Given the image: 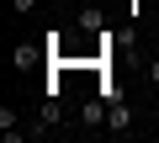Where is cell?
Masks as SVG:
<instances>
[{
	"instance_id": "obj_3",
	"label": "cell",
	"mask_w": 159,
	"mask_h": 143,
	"mask_svg": "<svg viewBox=\"0 0 159 143\" xmlns=\"http://www.w3.org/2000/svg\"><path fill=\"white\" fill-rule=\"evenodd\" d=\"M80 122H85V127H106V101H101V96L85 101V106H80Z\"/></svg>"
},
{
	"instance_id": "obj_7",
	"label": "cell",
	"mask_w": 159,
	"mask_h": 143,
	"mask_svg": "<svg viewBox=\"0 0 159 143\" xmlns=\"http://www.w3.org/2000/svg\"><path fill=\"white\" fill-rule=\"evenodd\" d=\"M148 85H159V58H148Z\"/></svg>"
},
{
	"instance_id": "obj_1",
	"label": "cell",
	"mask_w": 159,
	"mask_h": 143,
	"mask_svg": "<svg viewBox=\"0 0 159 143\" xmlns=\"http://www.w3.org/2000/svg\"><path fill=\"white\" fill-rule=\"evenodd\" d=\"M37 58H43V48H37V42H16V48H11V69H32Z\"/></svg>"
},
{
	"instance_id": "obj_2",
	"label": "cell",
	"mask_w": 159,
	"mask_h": 143,
	"mask_svg": "<svg viewBox=\"0 0 159 143\" xmlns=\"http://www.w3.org/2000/svg\"><path fill=\"white\" fill-rule=\"evenodd\" d=\"M127 122H133V111L122 101H106V132H127Z\"/></svg>"
},
{
	"instance_id": "obj_4",
	"label": "cell",
	"mask_w": 159,
	"mask_h": 143,
	"mask_svg": "<svg viewBox=\"0 0 159 143\" xmlns=\"http://www.w3.org/2000/svg\"><path fill=\"white\" fill-rule=\"evenodd\" d=\"M0 132H6V143H21L27 138V127H16V111L11 106H0Z\"/></svg>"
},
{
	"instance_id": "obj_6",
	"label": "cell",
	"mask_w": 159,
	"mask_h": 143,
	"mask_svg": "<svg viewBox=\"0 0 159 143\" xmlns=\"http://www.w3.org/2000/svg\"><path fill=\"white\" fill-rule=\"evenodd\" d=\"M80 32H101V11H96V6L80 11Z\"/></svg>"
},
{
	"instance_id": "obj_5",
	"label": "cell",
	"mask_w": 159,
	"mask_h": 143,
	"mask_svg": "<svg viewBox=\"0 0 159 143\" xmlns=\"http://www.w3.org/2000/svg\"><path fill=\"white\" fill-rule=\"evenodd\" d=\"M37 117H43V122H48V127H58V122H64V106H58V101H53V96H48V101H43V111H37Z\"/></svg>"
}]
</instances>
